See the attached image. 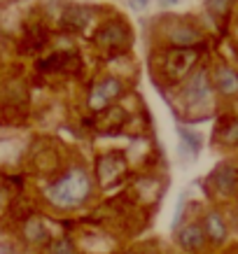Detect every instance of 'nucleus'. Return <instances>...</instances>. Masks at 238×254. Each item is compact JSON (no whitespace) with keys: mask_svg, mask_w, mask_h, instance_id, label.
<instances>
[{"mask_svg":"<svg viewBox=\"0 0 238 254\" xmlns=\"http://www.w3.org/2000/svg\"><path fill=\"white\" fill-rule=\"evenodd\" d=\"M203 240H206V231H203V226L201 224H187L182 231L177 233V243L184 247V250H201L203 247Z\"/></svg>","mask_w":238,"mask_h":254,"instance_id":"7ed1b4c3","label":"nucleus"},{"mask_svg":"<svg viewBox=\"0 0 238 254\" xmlns=\"http://www.w3.org/2000/svg\"><path fill=\"white\" fill-rule=\"evenodd\" d=\"M203 231L210 236V240L213 243H222V240H227V224H224V219L220 217V212H215V210H210L206 215V219H203Z\"/></svg>","mask_w":238,"mask_h":254,"instance_id":"423d86ee","label":"nucleus"},{"mask_svg":"<svg viewBox=\"0 0 238 254\" xmlns=\"http://www.w3.org/2000/svg\"><path fill=\"white\" fill-rule=\"evenodd\" d=\"M224 140L231 142V145H236L238 142V124H234V126H229V128L224 131Z\"/></svg>","mask_w":238,"mask_h":254,"instance_id":"4468645a","label":"nucleus"},{"mask_svg":"<svg viewBox=\"0 0 238 254\" xmlns=\"http://www.w3.org/2000/svg\"><path fill=\"white\" fill-rule=\"evenodd\" d=\"M170 42L182 45V47H192V45H196V42H201V33L189 28V26H182V28L170 31Z\"/></svg>","mask_w":238,"mask_h":254,"instance_id":"6e6552de","label":"nucleus"},{"mask_svg":"<svg viewBox=\"0 0 238 254\" xmlns=\"http://www.w3.org/2000/svg\"><path fill=\"white\" fill-rule=\"evenodd\" d=\"M129 254H131V252H129Z\"/></svg>","mask_w":238,"mask_h":254,"instance_id":"f3484780","label":"nucleus"},{"mask_svg":"<svg viewBox=\"0 0 238 254\" xmlns=\"http://www.w3.org/2000/svg\"><path fill=\"white\" fill-rule=\"evenodd\" d=\"M163 2H166V5H173V2H177V0H163Z\"/></svg>","mask_w":238,"mask_h":254,"instance_id":"dca6fc26","label":"nucleus"},{"mask_svg":"<svg viewBox=\"0 0 238 254\" xmlns=\"http://www.w3.org/2000/svg\"><path fill=\"white\" fill-rule=\"evenodd\" d=\"M184 100H187L189 105H199V103H208V100H210V86H208V77L203 70L196 72V75L187 82V86H184Z\"/></svg>","mask_w":238,"mask_h":254,"instance_id":"f03ea898","label":"nucleus"},{"mask_svg":"<svg viewBox=\"0 0 238 254\" xmlns=\"http://www.w3.org/2000/svg\"><path fill=\"white\" fill-rule=\"evenodd\" d=\"M215 84H217V89H220V93L231 96V93L238 91V75L231 68L222 65V68L215 70Z\"/></svg>","mask_w":238,"mask_h":254,"instance_id":"0eeeda50","label":"nucleus"},{"mask_svg":"<svg viewBox=\"0 0 238 254\" xmlns=\"http://www.w3.org/2000/svg\"><path fill=\"white\" fill-rule=\"evenodd\" d=\"M26 236L33 240V243H42V240L47 238V231L40 226L38 222H33V224H28V229H26Z\"/></svg>","mask_w":238,"mask_h":254,"instance_id":"9b49d317","label":"nucleus"},{"mask_svg":"<svg viewBox=\"0 0 238 254\" xmlns=\"http://www.w3.org/2000/svg\"><path fill=\"white\" fill-rule=\"evenodd\" d=\"M136 2H138V7H143V5H147L150 0H136Z\"/></svg>","mask_w":238,"mask_h":254,"instance_id":"2eb2a0df","label":"nucleus"},{"mask_svg":"<svg viewBox=\"0 0 238 254\" xmlns=\"http://www.w3.org/2000/svg\"><path fill=\"white\" fill-rule=\"evenodd\" d=\"M49 254H75V250H73V243H70L68 238H61L59 243H54V247L49 250Z\"/></svg>","mask_w":238,"mask_h":254,"instance_id":"f8f14e48","label":"nucleus"},{"mask_svg":"<svg viewBox=\"0 0 238 254\" xmlns=\"http://www.w3.org/2000/svg\"><path fill=\"white\" fill-rule=\"evenodd\" d=\"M89 191H91V182H89L86 170L73 168V170H68L56 185H52L47 189V198L52 200V205L66 210V208L82 205V203L89 198Z\"/></svg>","mask_w":238,"mask_h":254,"instance_id":"f257e3e1","label":"nucleus"},{"mask_svg":"<svg viewBox=\"0 0 238 254\" xmlns=\"http://www.w3.org/2000/svg\"><path fill=\"white\" fill-rule=\"evenodd\" d=\"M100 38L108 40L110 45H122L124 40H126V33H124L122 26H108V28H103V33H100Z\"/></svg>","mask_w":238,"mask_h":254,"instance_id":"1a4fd4ad","label":"nucleus"},{"mask_svg":"<svg viewBox=\"0 0 238 254\" xmlns=\"http://www.w3.org/2000/svg\"><path fill=\"white\" fill-rule=\"evenodd\" d=\"M213 182H215L217 191L224 193V196H231V193L236 191L238 187V177H236V170L231 168V166H220L215 170V175H213Z\"/></svg>","mask_w":238,"mask_h":254,"instance_id":"20e7f679","label":"nucleus"},{"mask_svg":"<svg viewBox=\"0 0 238 254\" xmlns=\"http://www.w3.org/2000/svg\"><path fill=\"white\" fill-rule=\"evenodd\" d=\"M119 91H122V84H119L115 77L100 82V84L93 89V93H91V108H100V105H105V103L115 98Z\"/></svg>","mask_w":238,"mask_h":254,"instance_id":"39448f33","label":"nucleus"},{"mask_svg":"<svg viewBox=\"0 0 238 254\" xmlns=\"http://www.w3.org/2000/svg\"><path fill=\"white\" fill-rule=\"evenodd\" d=\"M229 5H231V0H208V9L213 14H224Z\"/></svg>","mask_w":238,"mask_h":254,"instance_id":"ddd939ff","label":"nucleus"},{"mask_svg":"<svg viewBox=\"0 0 238 254\" xmlns=\"http://www.w3.org/2000/svg\"><path fill=\"white\" fill-rule=\"evenodd\" d=\"M180 135H182V142H187L192 152H199V149H201V135H199V133L189 131V128H182V131H180Z\"/></svg>","mask_w":238,"mask_h":254,"instance_id":"9d476101","label":"nucleus"}]
</instances>
